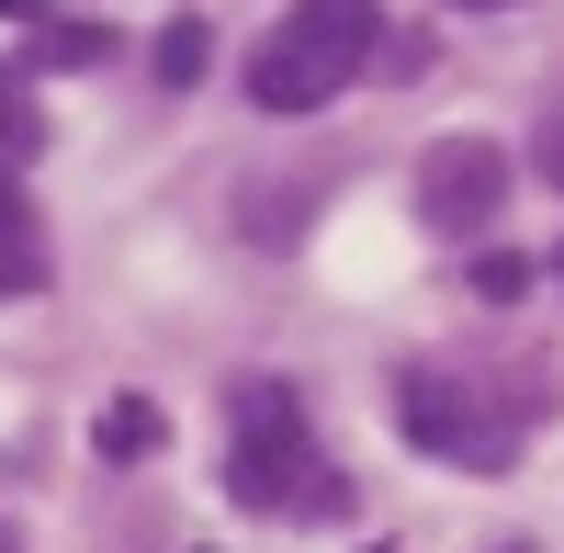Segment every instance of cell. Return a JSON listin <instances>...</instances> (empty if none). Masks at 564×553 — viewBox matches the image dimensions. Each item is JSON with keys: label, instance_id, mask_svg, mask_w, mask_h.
<instances>
[{"label": "cell", "instance_id": "cell-1", "mask_svg": "<svg viewBox=\"0 0 564 553\" xmlns=\"http://www.w3.org/2000/svg\"><path fill=\"white\" fill-rule=\"evenodd\" d=\"M226 486H238V509H260V520H339L350 509V475L316 452L294 384H271V373H249L226 395Z\"/></svg>", "mask_w": 564, "mask_h": 553}, {"label": "cell", "instance_id": "cell-2", "mask_svg": "<svg viewBox=\"0 0 564 553\" xmlns=\"http://www.w3.org/2000/svg\"><path fill=\"white\" fill-rule=\"evenodd\" d=\"M372 45H384V12H372V0H294V12L249 45V102L260 113H327L372 68Z\"/></svg>", "mask_w": 564, "mask_h": 553}, {"label": "cell", "instance_id": "cell-3", "mask_svg": "<svg viewBox=\"0 0 564 553\" xmlns=\"http://www.w3.org/2000/svg\"><path fill=\"white\" fill-rule=\"evenodd\" d=\"M395 430L417 452H441V464H508V452H520V430H508L475 384H452V373H406L395 384Z\"/></svg>", "mask_w": 564, "mask_h": 553}, {"label": "cell", "instance_id": "cell-4", "mask_svg": "<svg viewBox=\"0 0 564 553\" xmlns=\"http://www.w3.org/2000/svg\"><path fill=\"white\" fill-rule=\"evenodd\" d=\"M497 204H508V148L441 135V148L417 159V226H430V238H475V226H497Z\"/></svg>", "mask_w": 564, "mask_h": 553}, {"label": "cell", "instance_id": "cell-5", "mask_svg": "<svg viewBox=\"0 0 564 553\" xmlns=\"http://www.w3.org/2000/svg\"><path fill=\"white\" fill-rule=\"evenodd\" d=\"M45 271H57L45 260V226L23 215V193H0V294H34Z\"/></svg>", "mask_w": 564, "mask_h": 553}, {"label": "cell", "instance_id": "cell-6", "mask_svg": "<svg viewBox=\"0 0 564 553\" xmlns=\"http://www.w3.org/2000/svg\"><path fill=\"white\" fill-rule=\"evenodd\" d=\"M90 452H102V464H135V452H159V406H148V395H113L102 419H90Z\"/></svg>", "mask_w": 564, "mask_h": 553}, {"label": "cell", "instance_id": "cell-7", "mask_svg": "<svg viewBox=\"0 0 564 553\" xmlns=\"http://www.w3.org/2000/svg\"><path fill=\"white\" fill-rule=\"evenodd\" d=\"M34 148H45V124H34V102H23V90H0V193H12V181L34 170Z\"/></svg>", "mask_w": 564, "mask_h": 553}, {"label": "cell", "instance_id": "cell-8", "mask_svg": "<svg viewBox=\"0 0 564 553\" xmlns=\"http://www.w3.org/2000/svg\"><path fill=\"white\" fill-rule=\"evenodd\" d=\"M204 57H215L204 23H170V34H159V79H170V90H193V79H204Z\"/></svg>", "mask_w": 564, "mask_h": 553}, {"label": "cell", "instance_id": "cell-9", "mask_svg": "<svg viewBox=\"0 0 564 553\" xmlns=\"http://www.w3.org/2000/svg\"><path fill=\"white\" fill-rule=\"evenodd\" d=\"M520 283H531V260H520V249H486V260H475V294H497V305H508Z\"/></svg>", "mask_w": 564, "mask_h": 553}, {"label": "cell", "instance_id": "cell-10", "mask_svg": "<svg viewBox=\"0 0 564 553\" xmlns=\"http://www.w3.org/2000/svg\"><path fill=\"white\" fill-rule=\"evenodd\" d=\"M531 159H542V181H553V193H564V113H553V124L531 135Z\"/></svg>", "mask_w": 564, "mask_h": 553}, {"label": "cell", "instance_id": "cell-11", "mask_svg": "<svg viewBox=\"0 0 564 553\" xmlns=\"http://www.w3.org/2000/svg\"><path fill=\"white\" fill-rule=\"evenodd\" d=\"M452 12H508V0H452Z\"/></svg>", "mask_w": 564, "mask_h": 553}, {"label": "cell", "instance_id": "cell-12", "mask_svg": "<svg viewBox=\"0 0 564 553\" xmlns=\"http://www.w3.org/2000/svg\"><path fill=\"white\" fill-rule=\"evenodd\" d=\"M0 553H23V531H12V520H0Z\"/></svg>", "mask_w": 564, "mask_h": 553}, {"label": "cell", "instance_id": "cell-13", "mask_svg": "<svg viewBox=\"0 0 564 553\" xmlns=\"http://www.w3.org/2000/svg\"><path fill=\"white\" fill-rule=\"evenodd\" d=\"M0 12H12V23H23V12H34V0H0Z\"/></svg>", "mask_w": 564, "mask_h": 553}, {"label": "cell", "instance_id": "cell-14", "mask_svg": "<svg viewBox=\"0 0 564 553\" xmlns=\"http://www.w3.org/2000/svg\"><path fill=\"white\" fill-rule=\"evenodd\" d=\"M497 553H531V542H497Z\"/></svg>", "mask_w": 564, "mask_h": 553}, {"label": "cell", "instance_id": "cell-15", "mask_svg": "<svg viewBox=\"0 0 564 553\" xmlns=\"http://www.w3.org/2000/svg\"><path fill=\"white\" fill-rule=\"evenodd\" d=\"M553 283H564V249H553Z\"/></svg>", "mask_w": 564, "mask_h": 553}]
</instances>
